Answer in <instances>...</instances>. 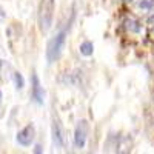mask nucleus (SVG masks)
I'll use <instances>...</instances> for the list:
<instances>
[{
  "mask_svg": "<svg viewBox=\"0 0 154 154\" xmlns=\"http://www.w3.org/2000/svg\"><path fill=\"white\" fill-rule=\"evenodd\" d=\"M53 12H54V0H42L38 9V23L40 29L46 32L53 25Z\"/></svg>",
  "mask_w": 154,
  "mask_h": 154,
  "instance_id": "nucleus-1",
  "label": "nucleus"
},
{
  "mask_svg": "<svg viewBox=\"0 0 154 154\" xmlns=\"http://www.w3.org/2000/svg\"><path fill=\"white\" fill-rule=\"evenodd\" d=\"M65 40H66V29H62L59 34H56L54 38H51V42L48 43V49H46L48 62H54L56 59H59L63 46H65Z\"/></svg>",
  "mask_w": 154,
  "mask_h": 154,
  "instance_id": "nucleus-2",
  "label": "nucleus"
},
{
  "mask_svg": "<svg viewBox=\"0 0 154 154\" xmlns=\"http://www.w3.org/2000/svg\"><path fill=\"white\" fill-rule=\"evenodd\" d=\"M89 126L86 120H80L75 126V133H74V145L77 148H83L86 143V137H88Z\"/></svg>",
  "mask_w": 154,
  "mask_h": 154,
  "instance_id": "nucleus-3",
  "label": "nucleus"
},
{
  "mask_svg": "<svg viewBox=\"0 0 154 154\" xmlns=\"http://www.w3.org/2000/svg\"><path fill=\"white\" fill-rule=\"evenodd\" d=\"M34 137H35V128L32 123H29L17 133V142L22 146H29L34 142Z\"/></svg>",
  "mask_w": 154,
  "mask_h": 154,
  "instance_id": "nucleus-4",
  "label": "nucleus"
},
{
  "mask_svg": "<svg viewBox=\"0 0 154 154\" xmlns=\"http://www.w3.org/2000/svg\"><path fill=\"white\" fill-rule=\"evenodd\" d=\"M32 99L35 100V103L42 105L43 103V97H45V93H43V86L40 85V80H38L37 74H32Z\"/></svg>",
  "mask_w": 154,
  "mask_h": 154,
  "instance_id": "nucleus-5",
  "label": "nucleus"
},
{
  "mask_svg": "<svg viewBox=\"0 0 154 154\" xmlns=\"http://www.w3.org/2000/svg\"><path fill=\"white\" fill-rule=\"evenodd\" d=\"M53 140L57 146H63V143H65V133H63L62 123L59 120L53 122Z\"/></svg>",
  "mask_w": 154,
  "mask_h": 154,
  "instance_id": "nucleus-6",
  "label": "nucleus"
},
{
  "mask_svg": "<svg viewBox=\"0 0 154 154\" xmlns=\"http://www.w3.org/2000/svg\"><path fill=\"white\" fill-rule=\"evenodd\" d=\"M125 28L130 32H139L140 31V23L134 19H128V20H125Z\"/></svg>",
  "mask_w": 154,
  "mask_h": 154,
  "instance_id": "nucleus-7",
  "label": "nucleus"
},
{
  "mask_svg": "<svg viewBox=\"0 0 154 154\" xmlns=\"http://www.w3.org/2000/svg\"><path fill=\"white\" fill-rule=\"evenodd\" d=\"M80 54H83V56H91L93 54V51H94V45H93V42H89V40H86V42H83L82 45H80Z\"/></svg>",
  "mask_w": 154,
  "mask_h": 154,
  "instance_id": "nucleus-8",
  "label": "nucleus"
},
{
  "mask_svg": "<svg viewBox=\"0 0 154 154\" xmlns=\"http://www.w3.org/2000/svg\"><path fill=\"white\" fill-rule=\"evenodd\" d=\"M12 77H14V83H16V88L17 89H22L25 86V80H23V75L20 72H14L12 74Z\"/></svg>",
  "mask_w": 154,
  "mask_h": 154,
  "instance_id": "nucleus-9",
  "label": "nucleus"
},
{
  "mask_svg": "<svg viewBox=\"0 0 154 154\" xmlns=\"http://www.w3.org/2000/svg\"><path fill=\"white\" fill-rule=\"evenodd\" d=\"M137 5L142 11H148L152 6V0H137Z\"/></svg>",
  "mask_w": 154,
  "mask_h": 154,
  "instance_id": "nucleus-10",
  "label": "nucleus"
},
{
  "mask_svg": "<svg viewBox=\"0 0 154 154\" xmlns=\"http://www.w3.org/2000/svg\"><path fill=\"white\" fill-rule=\"evenodd\" d=\"M148 34H149V37L154 40V25H151V26H148Z\"/></svg>",
  "mask_w": 154,
  "mask_h": 154,
  "instance_id": "nucleus-11",
  "label": "nucleus"
},
{
  "mask_svg": "<svg viewBox=\"0 0 154 154\" xmlns=\"http://www.w3.org/2000/svg\"><path fill=\"white\" fill-rule=\"evenodd\" d=\"M151 25H154V14L148 19V26H151Z\"/></svg>",
  "mask_w": 154,
  "mask_h": 154,
  "instance_id": "nucleus-12",
  "label": "nucleus"
},
{
  "mask_svg": "<svg viewBox=\"0 0 154 154\" xmlns=\"http://www.w3.org/2000/svg\"><path fill=\"white\" fill-rule=\"evenodd\" d=\"M34 152H42V146H40V145H37L35 149H34Z\"/></svg>",
  "mask_w": 154,
  "mask_h": 154,
  "instance_id": "nucleus-13",
  "label": "nucleus"
},
{
  "mask_svg": "<svg viewBox=\"0 0 154 154\" xmlns=\"http://www.w3.org/2000/svg\"><path fill=\"white\" fill-rule=\"evenodd\" d=\"M151 8H152V9H154V0H152V6H151Z\"/></svg>",
  "mask_w": 154,
  "mask_h": 154,
  "instance_id": "nucleus-14",
  "label": "nucleus"
},
{
  "mask_svg": "<svg viewBox=\"0 0 154 154\" xmlns=\"http://www.w3.org/2000/svg\"><path fill=\"white\" fill-rule=\"evenodd\" d=\"M0 99H2V91H0Z\"/></svg>",
  "mask_w": 154,
  "mask_h": 154,
  "instance_id": "nucleus-15",
  "label": "nucleus"
},
{
  "mask_svg": "<svg viewBox=\"0 0 154 154\" xmlns=\"http://www.w3.org/2000/svg\"><path fill=\"white\" fill-rule=\"evenodd\" d=\"M125 2H131V0H125Z\"/></svg>",
  "mask_w": 154,
  "mask_h": 154,
  "instance_id": "nucleus-16",
  "label": "nucleus"
}]
</instances>
